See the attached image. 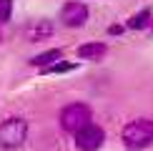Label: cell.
Wrapping results in <instances>:
<instances>
[{
	"instance_id": "6",
	"label": "cell",
	"mask_w": 153,
	"mask_h": 151,
	"mask_svg": "<svg viewBox=\"0 0 153 151\" xmlns=\"http://www.w3.org/2000/svg\"><path fill=\"white\" fill-rule=\"evenodd\" d=\"M53 33H55V25H53V20H48V18H35V20H30L25 25V30H23V35H25L28 43H43V40H48V38H53Z\"/></svg>"
},
{
	"instance_id": "9",
	"label": "cell",
	"mask_w": 153,
	"mask_h": 151,
	"mask_svg": "<svg viewBox=\"0 0 153 151\" xmlns=\"http://www.w3.org/2000/svg\"><path fill=\"white\" fill-rule=\"evenodd\" d=\"M151 18H153L151 8H143V10H138L136 15H131V18H128L126 28H133V30H143V28H148V25H151Z\"/></svg>"
},
{
	"instance_id": "8",
	"label": "cell",
	"mask_w": 153,
	"mask_h": 151,
	"mask_svg": "<svg viewBox=\"0 0 153 151\" xmlns=\"http://www.w3.org/2000/svg\"><path fill=\"white\" fill-rule=\"evenodd\" d=\"M63 58V50L60 48H50V50H45V53H38L33 61H30V66H35V68H45V66H50V63H55V61H60Z\"/></svg>"
},
{
	"instance_id": "4",
	"label": "cell",
	"mask_w": 153,
	"mask_h": 151,
	"mask_svg": "<svg viewBox=\"0 0 153 151\" xmlns=\"http://www.w3.org/2000/svg\"><path fill=\"white\" fill-rule=\"evenodd\" d=\"M73 141H75V149L78 151H98L105 144V131L98 123L91 121V123H85L83 129H78L73 134Z\"/></svg>"
},
{
	"instance_id": "1",
	"label": "cell",
	"mask_w": 153,
	"mask_h": 151,
	"mask_svg": "<svg viewBox=\"0 0 153 151\" xmlns=\"http://www.w3.org/2000/svg\"><path fill=\"white\" fill-rule=\"evenodd\" d=\"M120 141L128 151H143L153 146V118L141 116V118L128 121L120 131Z\"/></svg>"
},
{
	"instance_id": "5",
	"label": "cell",
	"mask_w": 153,
	"mask_h": 151,
	"mask_svg": "<svg viewBox=\"0 0 153 151\" xmlns=\"http://www.w3.org/2000/svg\"><path fill=\"white\" fill-rule=\"evenodd\" d=\"M60 23L65 25V28H83V25L88 23V18H91V10H88L85 3H80V0H71V3H65L60 8Z\"/></svg>"
},
{
	"instance_id": "10",
	"label": "cell",
	"mask_w": 153,
	"mask_h": 151,
	"mask_svg": "<svg viewBox=\"0 0 153 151\" xmlns=\"http://www.w3.org/2000/svg\"><path fill=\"white\" fill-rule=\"evenodd\" d=\"M73 68H78V63H68V61H55V63H50V66L45 68H40L45 76H58V73H68V71H73Z\"/></svg>"
},
{
	"instance_id": "11",
	"label": "cell",
	"mask_w": 153,
	"mask_h": 151,
	"mask_svg": "<svg viewBox=\"0 0 153 151\" xmlns=\"http://www.w3.org/2000/svg\"><path fill=\"white\" fill-rule=\"evenodd\" d=\"M13 18V0H0V25L10 23Z\"/></svg>"
},
{
	"instance_id": "2",
	"label": "cell",
	"mask_w": 153,
	"mask_h": 151,
	"mask_svg": "<svg viewBox=\"0 0 153 151\" xmlns=\"http://www.w3.org/2000/svg\"><path fill=\"white\" fill-rule=\"evenodd\" d=\"M28 131H30V123L23 116H10L5 121H0V149L5 151L20 149L28 141Z\"/></svg>"
},
{
	"instance_id": "3",
	"label": "cell",
	"mask_w": 153,
	"mask_h": 151,
	"mask_svg": "<svg viewBox=\"0 0 153 151\" xmlns=\"http://www.w3.org/2000/svg\"><path fill=\"white\" fill-rule=\"evenodd\" d=\"M91 121H93V111L88 103H68L60 111V129L68 131V134H75L78 129H83Z\"/></svg>"
},
{
	"instance_id": "7",
	"label": "cell",
	"mask_w": 153,
	"mask_h": 151,
	"mask_svg": "<svg viewBox=\"0 0 153 151\" xmlns=\"http://www.w3.org/2000/svg\"><path fill=\"white\" fill-rule=\"evenodd\" d=\"M78 58L80 61H98V58H103V55L108 53V46L105 43H83V46H78Z\"/></svg>"
}]
</instances>
